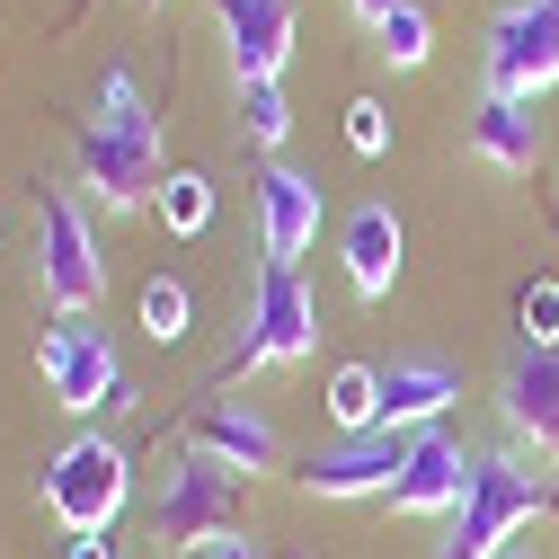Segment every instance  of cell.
<instances>
[{
  "label": "cell",
  "instance_id": "obj_1",
  "mask_svg": "<svg viewBox=\"0 0 559 559\" xmlns=\"http://www.w3.org/2000/svg\"><path fill=\"white\" fill-rule=\"evenodd\" d=\"M160 116L152 98L133 90V72H107L98 98H90V124L72 143V187L81 204H98V214H143V204H160Z\"/></svg>",
  "mask_w": 559,
  "mask_h": 559
},
{
  "label": "cell",
  "instance_id": "obj_2",
  "mask_svg": "<svg viewBox=\"0 0 559 559\" xmlns=\"http://www.w3.org/2000/svg\"><path fill=\"white\" fill-rule=\"evenodd\" d=\"M550 507H559V488H550L515 444L471 453V488H462L453 533L436 542V559H507V542H515L524 524H542Z\"/></svg>",
  "mask_w": 559,
  "mask_h": 559
},
{
  "label": "cell",
  "instance_id": "obj_3",
  "mask_svg": "<svg viewBox=\"0 0 559 559\" xmlns=\"http://www.w3.org/2000/svg\"><path fill=\"white\" fill-rule=\"evenodd\" d=\"M311 346H320V302L302 285V266H258L240 294V337L223 373H275V365H302Z\"/></svg>",
  "mask_w": 559,
  "mask_h": 559
},
{
  "label": "cell",
  "instance_id": "obj_4",
  "mask_svg": "<svg viewBox=\"0 0 559 559\" xmlns=\"http://www.w3.org/2000/svg\"><path fill=\"white\" fill-rule=\"evenodd\" d=\"M36 285L62 320H81L98 294H107V249H98V223L81 187H45L36 195Z\"/></svg>",
  "mask_w": 559,
  "mask_h": 559
},
{
  "label": "cell",
  "instance_id": "obj_5",
  "mask_svg": "<svg viewBox=\"0 0 559 559\" xmlns=\"http://www.w3.org/2000/svg\"><path fill=\"white\" fill-rule=\"evenodd\" d=\"M133 498V462L107 444V436H72L53 462H45V507L72 542H98Z\"/></svg>",
  "mask_w": 559,
  "mask_h": 559
},
{
  "label": "cell",
  "instance_id": "obj_6",
  "mask_svg": "<svg viewBox=\"0 0 559 559\" xmlns=\"http://www.w3.org/2000/svg\"><path fill=\"white\" fill-rule=\"evenodd\" d=\"M231 507H240V479H231L214 453L187 444V453L160 471V488H152V533H160L169 550H214L223 533H240Z\"/></svg>",
  "mask_w": 559,
  "mask_h": 559
},
{
  "label": "cell",
  "instance_id": "obj_7",
  "mask_svg": "<svg viewBox=\"0 0 559 559\" xmlns=\"http://www.w3.org/2000/svg\"><path fill=\"white\" fill-rule=\"evenodd\" d=\"M479 81L498 90V98H542V90H559V0H507V10L488 19Z\"/></svg>",
  "mask_w": 559,
  "mask_h": 559
},
{
  "label": "cell",
  "instance_id": "obj_8",
  "mask_svg": "<svg viewBox=\"0 0 559 559\" xmlns=\"http://www.w3.org/2000/svg\"><path fill=\"white\" fill-rule=\"evenodd\" d=\"M36 373H45V391L72 408V417H90V408H133V373L116 365L107 329H90V320L45 329V337H36Z\"/></svg>",
  "mask_w": 559,
  "mask_h": 559
},
{
  "label": "cell",
  "instance_id": "obj_9",
  "mask_svg": "<svg viewBox=\"0 0 559 559\" xmlns=\"http://www.w3.org/2000/svg\"><path fill=\"white\" fill-rule=\"evenodd\" d=\"M320 214H329L320 178H302L294 160L258 169V249H266V266H302V249L320 240Z\"/></svg>",
  "mask_w": 559,
  "mask_h": 559
},
{
  "label": "cell",
  "instance_id": "obj_10",
  "mask_svg": "<svg viewBox=\"0 0 559 559\" xmlns=\"http://www.w3.org/2000/svg\"><path fill=\"white\" fill-rule=\"evenodd\" d=\"M498 417H507L515 444H533L542 462H559V346H515V356H507Z\"/></svg>",
  "mask_w": 559,
  "mask_h": 559
},
{
  "label": "cell",
  "instance_id": "obj_11",
  "mask_svg": "<svg viewBox=\"0 0 559 559\" xmlns=\"http://www.w3.org/2000/svg\"><path fill=\"white\" fill-rule=\"evenodd\" d=\"M223 19V53H231V81H285L294 62V0H214Z\"/></svg>",
  "mask_w": 559,
  "mask_h": 559
},
{
  "label": "cell",
  "instance_id": "obj_12",
  "mask_svg": "<svg viewBox=\"0 0 559 559\" xmlns=\"http://www.w3.org/2000/svg\"><path fill=\"white\" fill-rule=\"evenodd\" d=\"M400 462H408V436H346V444L311 453L294 479H302V498H391Z\"/></svg>",
  "mask_w": 559,
  "mask_h": 559
},
{
  "label": "cell",
  "instance_id": "obj_13",
  "mask_svg": "<svg viewBox=\"0 0 559 559\" xmlns=\"http://www.w3.org/2000/svg\"><path fill=\"white\" fill-rule=\"evenodd\" d=\"M462 488H471V453L444 427H427V436H408V462L391 479V515H453Z\"/></svg>",
  "mask_w": 559,
  "mask_h": 559
},
{
  "label": "cell",
  "instance_id": "obj_14",
  "mask_svg": "<svg viewBox=\"0 0 559 559\" xmlns=\"http://www.w3.org/2000/svg\"><path fill=\"white\" fill-rule=\"evenodd\" d=\"M462 400V373L436 356H391L382 365V436H427L444 427V408Z\"/></svg>",
  "mask_w": 559,
  "mask_h": 559
},
{
  "label": "cell",
  "instance_id": "obj_15",
  "mask_svg": "<svg viewBox=\"0 0 559 559\" xmlns=\"http://www.w3.org/2000/svg\"><path fill=\"white\" fill-rule=\"evenodd\" d=\"M187 444H195V453H214L231 479H266L275 462H285L275 427H266L258 408H240V400H204V408H195V427H187Z\"/></svg>",
  "mask_w": 559,
  "mask_h": 559
},
{
  "label": "cell",
  "instance_id": "obj_16",
  "mask_svg": "<svg viewBox=\"0 0 559 559\" xmlns=\"http://www.w3.org/2000/svg\"><path fill=\"white\" fill-rule=\"evenodd\" d=\"M400 249H408V231H400V214H391L382 195L346 214V231H337V258H346V285H356V302H382V294L400 285V266H408Z\"/></svg>",
  "mask_w": 559,
  "mask_h": 559
},
{
  "label": "cell",
  "instance_id": "obj_17",
  "mask_svg": "<svg viewBox=\"0 0 559 559\" xmlns=\"http://www.w3.org/2000/svg\"><path fill=\"white\" fill-rule=\"evenodd\" d=\"M471 152H479L488 169L524 178V169L542 160V116H533V98H498V90H479V107H471Z\"/></svg>",
  "mask_w": 559,
  "mask_h": 559
},
{
  "label": "cell",
  "instance_id": "obj_18",
  "mask_svg": "<svg viewBox=\"0 0 559 559\" xmlns=\"http://www.w3.org/2000/svg\"><path fill=\"white\" fill-rule=\"evenodd\" d=\"M320 408H329L337 436H382V365H337Z\"/></svg>",
  "mask_w": 559,
  "mask_h": 559
},
{
  "label": "cell",
  "instance_id": "obj_19",
  "mask_svg": "<svg viewBox=\"0 0 559 559\" xmlns=\"http://www.w3.org/2000/svg\"><path fill=\"white\" fill-rule=\"evenodd\" d=\"M240 143H249V152H266V160H285V143H294L285 81H249V90H240Z\"/></svg>",
  "mask_w": 559,
  "mask_h": 559
},
{
  "label": "cell",
  "instance_id": "obj_20",
  "mask_svg": "<svg viewBox=\"0 0 559 559\" xmlns=\"http://www.w3.org/2000/svg\"><path fill=\"white\" fill-rule=\"evenodd\" d=\"M152 214H160L178 240H195L204 223H214V178H204V169H169V178H160V204H152Z\"/></svg>",
  "mask_w": 559,
  "mask_h": 559
},
{
  "label": "cell",
  "instance_id": "obj_21",
  "mask_svg": "<svg viewBox=\"0 0 559 559\" xmlns=\"http://www.w3.org/2000/svg\"><path fill=\"white\" fill-rule=\"evenodd\" d=\"M373 53L391 62V72H417V62L436 53V27H427V10H417V0H400V10L373 27Z\"/></svg>",
  "mask_w": 559,
  "mask_h": 559
},
{
  "label": "cell",
  "instance_id": "obj_22",
  "mask_svg": "<svg viewBox=\"0 0 559 559\" xmlns=\"http://www.w3.org/2000/svg\"><path fill=\"white\" fill-rule=\"evenodd\" d=\"M143 329L160 346H187L195 337V294L178 285V275H152V285H143Z\"/></svg>",
  "mask_w": 559,
  "mask_h": 559
},
{
  "label": "cell",
  "instance_id": "obj_23",
  "mask_svg": "<svg viewBox=\"0 0 559 559\" xmlns=\"http://www.w3.org/2000/svg\"><path fill=\"white\" fill-rule=\"evenodd\" d=\"M515 320H524V346H559V275H533L515 294Z\"/></svg>",
  "mask_w": 559,
  "mask_h": 559
},
{
  "label": "cell",
  "instance_id": "obj_24",
  "mask_svg": "<svg viewBox=\"0 0 559 559\" xmlns=\"http://www.w3.org/2000/svg\"><path fill=\"white\" fill-rule=\"evenodd\" d=\"M346 143H356L365 160L391 152V116H382V98H356V107H346Z\"/></svg>",
  "mask_w": 559,
  "mask_h": 559
},
{
  "label": "cell",
  "instance_id": "obj_25",
  "mask_svg": "<svg viewBox=\"0 0 559 559\" xmlns=\"http://www.w3.org/2000/svg\"><path fill=\"white\" fill-rule=\"evenodd\" d=\"M195 559H258V542H249V533H223L214 550H195Z\"/></svg>",
  "mask_w": 559,
  "mask_h": 559
},
{
  "label": "cell",
  "instance_id": "obj_26",
  "mask_svg": "<svg viewBox=\"0 0 559 559\" xmlns=\"http://www.w3.org/2000/svg\"><path fill=\"white\" fill-rule=\"evenodd\" d=\"M346 10H356V19H365V27H382V19H391V10H400V0H346Z\"/></svg>",
  "mask_w": 559,
  "mask_h": 559
},
{
  "label": "cell",
  "instance_id": "obj_27",
  "mask_svg": "<svg viewBox=\"0 0 559 559\" xmlns=\"http://www.w3.org/2000/svg\"><path fill=\"white\" fill-rule=\"evenodd\" d=\"M62 559H116L107 542H72V550H62Z\"/></svg>",
  "mask_w": 559,
  "mask_h": 559
},
{
  "label": "cell",
  "instance_id": "obj_28",
  "mask_svg": "<svg viewBox=\"0 0 559 559\" xmlns=\"http://www.w3.org/2000/svg\"><path fill=\"white\" fill-rule=\"evenodd\" d=\"M133 10H169V0H133Z\"/></svg>",
  "mask_w": 559,
  "mask_h": 559
},
{
  "label": "cell",
  "instance_id": "obj_29",
  "mask_svg": "<svg viewBox=\"0 0 559 559\" xmlns=\"http://www.w3.org/2000/svg\"><path fill=\"white\" fill-rule=\"evenodd\" d=\"M507 559H533V550H507Z\"/></svg>",
  "mask_w": 559,
  "mask_h": 559
}]
</instances>
